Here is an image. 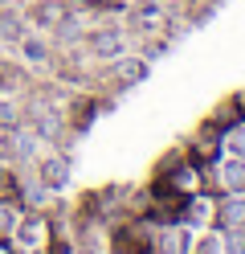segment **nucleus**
I'll return each instance as SVG.
<instances>
[{
  "mask_svg": "<svg viewBox=\"0 0 245 254\" xmlns=\"http://www.w3.org/2000/svg\"><path fill=\"white\" fill-rule=\"evenodd\" d=\"M217 226L221 230H245V193H225L217 201Z\"/></svg>",
  "mask_w": 245,
  "mask_h": 254,
  "instance_id": "nucleus-1",
  "label": "nucleus"
},
{
  "mask_svg": "<svg viewBox=\"0 0 245 254\" xmlns=\"http://www.w3.org/2000/svg\"><path fill=\"white\" fill-rule=\"evenodd\" d=\"M70 185V160H65V156H45L41 160V189L45 193H57V189H65Z\"/></svg>",
  "mask_w": 245,
  "mask_h": 254,
  "instance_id": "nucleus-2",
  "label": "nucleus"
},
{
  "mask_svg": "<svg viewBox=\"0 0 245 254\" xmlns=\"http://www.w3.org/2000/svg\"><path fill=\"white\" fill-rule=\"evenodd\" d=\"M86 50L94 58H119L123 54V33L119 29H94V33L86 37Z\"/></svg>",
  "mask_w": 245,
  "mask_h": 254,
  "instance_id": "nucleus-3",
  "label": "nucleus"
},
{
  "mask_svg": "<svg viewBox=\"0 0 245 254\" xmlns=\"http://www.w3.org/2000/svg\"><path fill=\"white\" fill-rule=\"evenodd\" d=\"M110 74H114V82H119V86H139L143 78H147V62L143 58H119Z\"/></svg>",
  "mask_w": 245,
  "mask_h": 254,
  "instance_id": "nucleus-4",
  "label": "nucleus"
},
{
  "mask_svg": "<svg viewBox=\"0 0 245 254\" xmlns=\"http://www.w3.org/2000/svg\"><path fill=\"white\" fill-rule=\"evenodd\" d=\"M159 254H192V234L180 226H168L159 234Z\"/></svg>",
  "mask_w": 245,
  "mask_h": 254,
  "instance_id": "nucleus-5",
  "label": "nucleus"
},
{
  "mask_svg": "<svg viewBox=\"0 0 245 254\" xmlns=\"http://www.w3.org/2000/svg\"><path fill=\"white\" fill-rule=\"evenodd\" d=\"M16 238H21V246H29V250H37V242L45 238V217H25L21 213V221H16Z\"/></svg>",
  "mask_w": 245,
  "mask_h": 254,
  "instance_id": "nucleus-6",
  "label": "nucleus"
},
{
  "mask_svg": "<svg viewBox=\"0 0 245 254\" xmlns=\"http://www.w3.org/2000/svg\"><path fill=\"white\" fill-rule=\"evenodd\" d=\"M221 181H225L229 193H245V160L241 156H233V160L221 164Z\"/></svg>",
  "mask_w": 245,
  "mask_h": 254,
  "instance_id": "nucleus-7",
  "label": "nucleus"
},
{
  "mask_svg": "<svg viewBox=\"0 0 245 254\" xmlns=\"http://www.w3.org/2000/svg\"><path fill=\"white\" fill-rule=\"evenodd\" d=\"M159 185H168L172 193H180V197H188V193H192V189L200 185V181H196V168H176L172 177H168V181H159Z\"/></svg>",
  "mask_w": 245,
  "mask_h": 254,
  "instance_id": "nucleus-8",
  "label": "nucleus"
},
{
  "mask_svg": "<svg viewBox=\"0 0 245 254\" xmlns=\"http://www.w3.org/2000/svg\"><path fill=\"white\" fill-rule=\"evenodd\" d=\"M16 221H21V209H16L8 197H0V238L16 234Z\"/></svg>",
  "mask_w": 245,
  "mask_h": 254,
  "instance_id": "nucleus-9",
  "label": "nucleus"
},
{
  "mask_svg": "<svg viewBox=\"0 0 245 254\" xmlns=\"http://www.w3.org/2000/svg\"><path fill=\"white\" fill-rule=\"evenodd\" d=\"M221 250L225 254H245V230H221Z\"/></svg>",
  "mask_w": 245,
  "mask_h": 254,
  "instance_id": "nucleus-10",
  "label": "nucleus"
},
{
  "mask_svg": "<svg viewBox=\"0 0 245 254\" xmlns=\"http://www.w3.org/2000/svg\"><path fill=\"white\" fill-rule=\"evenodd\" d=\"M21 54H25L29 62H45V58H49V45L37 41V37H21Z\"/></svg>",
  "mask_w": 245,
  "mask_h": 254,
  "instance_id": "nucleus-11",
  "label": "nucleus"
},
{
  "mask_svg": "<svg viewBox=\"0 0 245 254\" xmlns=\"http://www.w3.org/2000/svg\"><path fill=\"white\" fill-rule=\"evenodd\" d=\"M37 21H41V25H61L65 12H61L57 4H41V8H37Z\"/></svg>",
  "mask_w": 245,
  "mask_h": 254,
  "instance_id": "nucleus-12",
  "label": "nucleus"
},
{
  "mask_svg": "<svg viewBox=\"0 0 245 254\" xmlns=\"http://www.w3.org/2000/svg\"><path fill=\"white\" fill-rule=\"evenodd\" d=\"M0 33H4V37H16V41H21V37H25V25L16 21V17H0Z\"/></svg>",
  "mask_w": 245,
  "mask_h": 254,
  "instance_id": "nucleus-13",
  "label": "nucleus"
},
{
  "mask_svg": "<svg viewBox=\"0 0 245 254\" xmlns=\"http://www.w3.org/2000/svg\"><path fill=\"white\" fill-rule=\"evenodd\" d=\"M12 86H16V70L0 58V90H12Z\"/></svg>",
  "mask_w": 245,
  "mask_h": 254,
  "instance_id": "nucleus-14",
  "label": "nucleus"
},
{
  "mask_svg": "<svg viewBox=\"0 0 245 254\" xmlns=\"http://www.w3.org/2000/svg\"><path fill=\"white\" fill-rule=\"evenodd\" d=\"M229 152H237L241 160H245V127H237V131L229 135Z\"/></svg>",
  "mask_w": 245,
  "mask_h": 254,
  "instance_id": "nucleus-15",
  "label": "nucleus"
},
{
  "mask_svg": "<svg viewBox=\"0 0 245 254\" xmlns=\"http://www.w3.org/2000/svg\"><path fill=\"white\" fill-rule=\"evenodd\" d=\"M217 250H221V238L212 234V238H204V242H200V250H196V254H217Z\"/></svg>",
  "mask_w": 245,
  "mask_h": 254,
  "instance_id": "nucleus-16",
  "label": "nucleus"
}]
</instances>
